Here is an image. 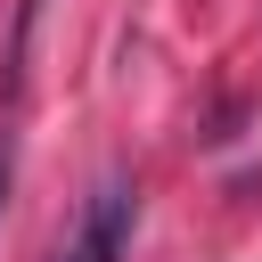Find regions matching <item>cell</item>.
<instances>
[{
    "label": "cell",
    "instance_id": "obj_1",
    "mask_svg": "<svg viewBox=\"0 0 262 262\" xmlns=\"http://www.w3.org/2000/svg\"><path fill=\"white\" fill-rule=\"evenodd\" d=\"M131 221H139V188L115 172V180L90 188V205H82V221H74V237H66L57 262H123L131 254Z\"/></svg>",
    "mask_w": 262,
    "mask_h": 262
},
{
    "label": "cell",
    "instance_id": "obj_2",
    "mask_svg": "<svg viewBox=\"0 0 262 262\" xmlns=\"http://www.w3.org/2000/svg\"><path fill=\"white\" fill-rule=\"evenodd\" d=\"M33 25H41V0H16L8 49H0V106H16V98H25V57H33Z\"/></svg>",
    "mask_w": 262,
    "mask_h": 262
},
{
    "label": "cell",
    "instance_id": "obj_3",
    "mask_svg": "<svg viewBox=\"0 0 262 262\" xmlns=\"http://www.w3.org/2000/svg\"><path fill=\"white\" fill-rule=\"evenodd\" d=\"M8 180H16V147H8V131H0V205H8Z\"/></svg>",
    "mask_w": 262,
    "mask_h": 262
}]
</instances>
